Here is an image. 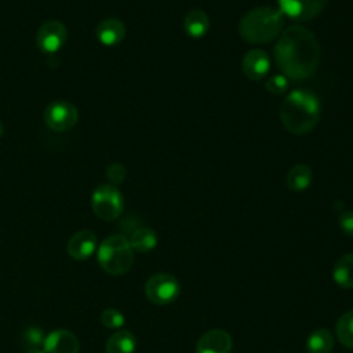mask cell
I'll return each instance as SVG.
<instances>
[{
    "label": "cell",
    "instance_id": "obj_24",
    "mask_svg": "<svg viewBox=\"0 0 353 353\" xmlns=\"http://www.w3.org/2000/svg\"><path fill=\"white\" fill-rule=\"evenodd\" d=\"M288 88V79L284 74H274L265 83V90L274 95H281Z\"/></svg>",
    "mask_w": 353,
    "mask_h": 353
},
{
    "label": "cell",
    "instance_id": "obj_15",
    "mask_svg": "<svg viewBox=\"0 0 353 353\" xmlns=\"http://www.w3.org/2000/svg\"><path fill=\"white\" fill-rule=\"evenodd\" d=\"M183 29L192 39L203 37L210 29V19L201 10H192L183 19Z\"/></svg>",
    "mask_w": 353,
    "mask_h": 353
},
{
    "label": "cell",
    "instance_id": "obj_13",
    "mask_svg": "<svg viewBox=\"0 0 353 353\" xmlns=\"http://www.w3.org/2000/svg\"><path fill=\"white\" fill-rule=\"evenodd\" d=\"M97 248V237L91 230H79L68 241V254L79 261L90 258Z\"/></svg>",
    "mask_w": 353,
    "mask_h": 353
},
{
    "label": "cell",
    "instance_id": "obj_5",
    "mask_svg": "<svg viewBox=\"0 0 353 353\" xmlns=\"http://www.w3.org/2000/svg\"><path fill=\"white\" fill-rule=\"evenodd\" d=\"M91 204L95 215L103 221H113L123 212V196L110 183L99 185L94 190Z\"/></svg>",
    "mask_w": 353,
    "mask_h": 353
},
{
    "label": "cell",
    "instance_id": "obj_3",
    "mask_svg": "<svg viewBox=\"0 0 353 353\" xmlns=\"http://www.w3.org/2000/svg\"><path fill=\"white\" fill-rule=\"evenodd\" d=\"M284 15L273 7H256L245 12L239 22L241 39L250 44H265L280 36Z\"/></svg>",
    "mask_w": 353,
    "mask_h": 353
},
{
    "label": "cell",
    "instance_id": "obj_14",
    "mask_svg": "<svg viewBox=\"0 0 353 353\" xmlns=\"http://www.w3.org/2000/svg\"><path fill=\"white\" fill-rule=\"evenodd\" d=\"M97 39L105 46H116L125 36V26L117 18H106L97 26Z\"/></svg>",
    "mask_w": 353,
    "mask_h": 353
},
{
    "label": "cell",
    "instance_id": "obj_28",
    "mask_svg": "<svg viewBox=\"0 0 353 353\" xmlns=\"http://www.w3.org/2000/svg\"><path fill=\"white\" fill-rule=\"evenodd\" d=\"M3 135V124H1V121H0V137Z\"/></svg>",
    "mask_w": 353,
    "mask_h": 353
},
{
    "label": "cell",
    "instance_id": "obj_8",
    "mask_svg": "<svg viewBox=\"0 0 353 353\" xmlns=\"http://www.w3.org/2000/svg\"><path fill=\"white\" fill-rule=\"evenodd\" d=\"M277 3L283 15L298 22H305L317 17L327 0H277Z\"/></svg>",
    "mask_w": 353,
    "mask_h": 353
},
{
    "label": "cell",
    "instance_id": "obj_2",
    "mask_svg": "<svg viewBox=\"0 0 353 353\" xmlns=\"http://www.w3.org/2000/svg\"><path fill=\"white\" fill-rule=\"evenodd\" d=\"M321 106L319 98L309 90H294L287 94L280 106V121L295 135L310 132L319 123Z\"/></svg>",
    "mask_w": 353,
    "mask_h": 353
},
{
    "label": "cell",
    "instance_id": "obj_6",
    "mask_svg": "<svg viewBox=\"0 0 353 353\" xmlns=\"http://www.w3.org/2000/svg\"><path fill=\"white\" fill-rule=\"evenodd\" d=\"M181 294L179 281L170 273H156L145 284V295L154 305H168Z\"/></svg>",
    "mask_w": 353,
    "mask_h": 353
},
{
    "label": "cell",
    "instance_id": "obj_19",
    "mask_svg": "<svg viewBox=\"0 0 353 353\" xmlns=\"http://www.w3.org/2000/svg\"><path fill=\"white\" fill-rule=\"evenodd\" d=\"M335 339L331 331L327 328L314 330L306 339L307 353H331Z\"/></svg>",
    "mask_w": 353,
    "mask_h": 353
},
{
    "label": "cell",
    "instance_id": "obj_21",
    "mask_svg": "<svg viewBox=\"0 0 353 353\" xmlns=\"http://www.w3.org/2000/svg\"><path fill=\"white\" fill-rule=\"evenodd\" d=\"M335 334L343 346L353 349V310L345 312L338 319L335 324Z\"/></svg>",
    "mask_w": 353,
    "mask_h": 353
},
{
    "label": "cell",
    "instance_id": "obj_11",
    "mask_svg": "<svg viewBox=\"0 0 353 353\" xmlns=\"http://www.w3.org/2000/svg\"><path fill=\"white\" fill-rule=\"evenodd\" d=\"M241 68L248 79L254 81L262 80L270 69V59L268 52L258 48L250 50L243 58Z\"/></svg>",
    "mask_w": 353,
    "mask_h": 353
},
{
    "label": "cell",
    "instance_id": "obj_26",
    "mask_svg": "<svg viewBox=\"0 0 353 353\" xmlns=\"http://www.w3.org/2000/svg\"><path fill=\"white\" fill-rule=\"evenodd\" d=\"M339 226L345 234L353 237V210L345 211L339 215Z\"/></svg>",
    "mask_w": 353,
    "mask_h": 353
},
{
    "label": "cell",
    "instance_id": "obj_22",
    "mask_svg": "<svg viewBox=\"0 0 353 353\" xmlns=\"http://www.w3.org/2000/svg\"><path fill=\"white\" fill-rule=\"evenodd\" d=\"M46 339V334L39 327H29L22 331L21 334V343L26 349L32 347H43Z\"/></svg>",
    "mask_w": 353,
    "mask_h": 353
},
{
    "label": "cell",
    "instance_id": "obj_20",
    "mask_svg": "<svg viewBox=\"0 0 353 353\" xmlns=\"http://www.w3.org/2000/svg\"><path fill=\"white\" fill-rule=\"evenodd\" d=\"M312 178L313 172L310 167L306 164H296L287 174V186L291 192H302L310 185Z\"/></svg>",
    "mask_w": 353,
    "mask_h": 353
},
{
    "label": "cell",
    "instance_id": "obj_9",
    "mask_svg": "<svg viewBox=\"0 0 353 353\" xmlns=\"http://www.w3.org/2000/svg\"><path fill=\"white\" fill-rule=\"evenodd\" d=\"M68 39V32L66 28L62 22L51 19L43 23L37 32V46L43 52H57L59 51L63 44L66 43Z\"/></svg>",
    "mask_w": 353,
    "mask_h": 353
},
{
    "label": "cell",
    "instance_id": "obj_27",
    "mask_svg": "<svg viewBox=\"0 0 353 353\" xmlns=\"http://www.w3.org/2000/svg\"><path fill=\"white\" fill-rule=\"evenodd\" d=\"M26 353H46L44 347H32V349H28Z\"/></svg>",
    "mask_w": 353,
    "mask_h": 353
},
{
    "label": "cell",
    "instance_id": "obj_18",
    "mask_svg": "<svg viewBox=\"0 0 353 353\" xmlns=\"http://www.w3.org/2000/svg\"><path fill=\"white\" fill-rule=\"evenodd\" d=\"M332 279L342 288H353V254H345L335 262Z\"/></svg>",
    "mask_w": 353,
    "mask_h": 353
},
{
    "label": "cell",
    "instance_id": "obj_17",
    "mask_svg": "<svg viewBox=\"0 0 353 353\" xmlns=\"http://www.w3.org/2000/svg\"><path fill=\"white\" fill-rule=\"evenodd\" d=\"M137 338L131 331L121 330L112 334L106 342V353H134Z\"/></svg>",
    "mask_w": 353,
    "mask_h": 353
},
{
    "label": "cell",
    "instance_id": "obj_16",
    "mask_svg": "<svg viewBox=\"0 0 353 353\" xmlns=\"http://www.w3.org/2000/svg\"><path fill=\"white\" fill-rule=\"evenodd\" d=\"M127 239L130 241L131 248L134 251H138V252H142V254L152 251L157 244L156 233L148 226L137 228L135 230H132L128 234Z\"/></svg>",
    "mask_w": 353,
    "mask_h": 353
},
{
    "label": "cell",
    "instance_id": "obj_23",
    "mask_svg": "<svg viewBox=\"0 0 353 353\" xmlns=\"http://www.w3.org/2000/svg\"><path fill=\"white\" fill-rule=\"evenodd\" d=\"M101 323L108 328H120L124 324V316L114 307H108L101 313Z\"/></svg>",
    "mask_w": 353,
    "mask_h": 353
},
{
    "label": "cell",
    "instance_id": "obj_25",
    "mask_svg": "<svg viewBox=\"0 0 353 353\" xmlns=\"http://www.w3.org/2000/svg\"><path fill=\"white\" fill-rule=\"evenodd\" d=\"M125 168L119 164V163H114L112 165L108 167V171H106V178L110 181V183H121L124 179H125Z\"/></svg>",
    "mask_w": 353,
    "mask_h": 353
},
{
    "label": "cell",
    "instance_id": "obj_12",
    "mask_svg": "<svg viewBox=\"0 0 353 353\" xmlns=\"http://www.w3.org/2000/svg\"><path fill=\"white\" fill-rule=\"evenodd\" d=\"M43 347L46 353H77L79 339L69 330H55L46 335Z\"/></svg>",
    "mask_w": 353,
    "mask_h": 353
},
{
    "label": "cell",
    "instance_id": "obj_10",
    "mask_svg": "<svg viewBox=\"0 0 353 353\" xmlns=\"http://www.w3.org/2000/svg\"><path fill=\"white\" fill-rule=\"evenodd\" d=\"M233 347L232 336L222 328L205 331L196 343V353H230Z\"/></svg>",
    "mask_w": 353,
    "mask_h": 353
},
{
    "label": "cell",
    "instance_id": "obj_1",
    "mask_svg": "<svg viewBox=\"0 0 353 353\" xmlns=\"http://www.w3.org/2000/svg\"><path fill=\"white\" fill-rule=\"evenodd\" d=\"M320 54V44L316 36L299 25L285 28L274 46V59L279 69L287 79L295 81L314 74Z\"/></svg>",
    "mask_w": 353,
    "mask_h": 353
},
{
    "label": "cell",
    "instance_id": "obj_4",
    "mask_svg": "<svg viewBox=\"0 0 353 353\" xmlns=\"http://www.w3.org/2000/svg\"><path fill=\"white\" fill-rule=\"evenodd\" d=\"M98 262L101 268L113 276L127 273L134 263V250L123 234L106 237L98 248Z\"/></svg>",
    "mask_w": 353,
    "mask_h": 353
},
{
    "label": "cell",
    "instance_id": "obj_7",
    "mask_svg": "<svg viewBox=\"0 0 353 353\" xmlns=\"http://www.w3.org/2000/svg\"><path fill=\"white\" fill-rule=\"evenodd\" d=\"M79 119L76 106L68 101L51 102L44 110V121L54 131L70 130Z\"/></svg>",
    "mask_w": 353,
    "mask_h": 353
}]
</instances>
